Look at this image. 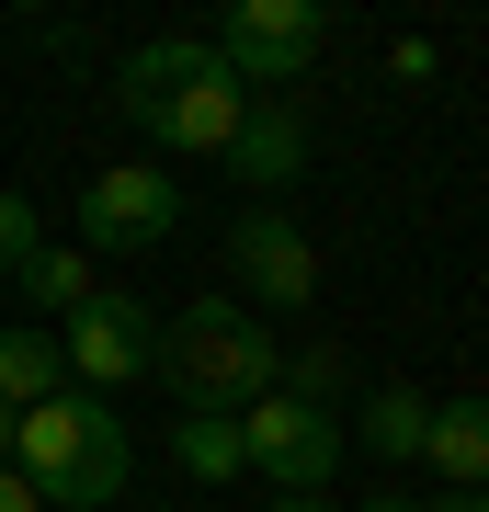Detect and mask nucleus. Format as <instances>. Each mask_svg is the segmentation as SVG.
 <instances>
[{
	"mask_svg": "<svg viewBox=\"0 0 489 512\" xmlns=\"http://www.w3.org/2000/svg\"><path fill=\"white\" fill-rule=\"evenodd\" d=\"M114 103H126V126H137L148 148H160V171H171V160H228L239 114H251V92L217 69L205 35H148L126 69H114Z\"/></svg>",
	"mask_w": 489,
	"mask_h": 512,
	"instance_id": "obj_1",
	"label": "nucleus"
},
{
	"mask_svg": "<svg viewBox=\"0 0 489 512\" xmlns=\"http://www.w3.org/2000/svg\"><path fill=\"white\" fill-rule=\"evenodd\" d=\"M12 478H23L46 512H103V501H126L137 444H126V421H114V399H91V387H57L46 410H23V421H12Z\"/></svg>",
	"mask_w": 489,
	"mask_h": 512,
	"instance_id": "obj_2",
	"label": "nucleus"
},
{
	"mask_svg": "<svg viewBox=\"0 0 489 512\" xmlns=\"http://www.w3.org/2000/svg\"><path fill=\"white\" fill-rule=\"evenodd\" d=\"M148 376L171 387V410H217V421H239L251 399H273L285 353H273V330H262L251 308H228V296H194L182 319H160V353H148Z\"/></svg>",
	"mask_w": 489,
	"mask_h": 512,
	"instance_id": "obj_3",
	"label": "nucleus"
},
{
	"mask_svg": "<svg viewBox=\"0 0 489 512\" xmlns=\"http://www.w3.org/2000/svg\"><path fill=\"white\" fill-rule=\"evenodd\" d=\"M342 456H353L342 410H308V399H285V387L239 410V467L262 478V501H319Z\"/></svg>",
	"mask_w": 489,
	"mask_h": 512,
	"instance_id": "obj_4",
	"label": "nucleus"
},
{
	"mask_svg": "<svg viewBox=\"0 0 489 512\" xmlns=\"http://www.w3.org/2000/svg\"><path fill=\"white\" fill-rule=\"evenodd\" d=\"M205 46H217V69H228L251 103H273V92H285V80L330 46V12H319V0H239Z\"/></svg>",
	"mask_w": 489,
	"mask_h": 512,
	"instance_id": "obj_5",
	"label": "nucleus"
},
{
	"mask_svg": "<svg viewBox=\"0 0 489 512\" xmlns=\"http://www.w3.org/2000/svg\"><path fill=\"white\" fill-rule=\"evenodd\" d=\"M171 228H182V171H160V160H114V171L80 183V251L137 262V251H160Z\"/></svg>",
	"mask_w": 489,
	"mask_h": 512,
	"instance_id": "obj_6",
	"label": "nucleus"
},
{
	"mask_svg": "<svg viewBox=\"0 0 489 512\" xmlns=\"http://www.w3.org/2000/svg\"><path fill=\"white\" fill-rule=\"evenodd\" d=\"M148 353H160V319L137 308V296L91 285L69 319H57V365H69V387H91V399H114V387L148 376Z\"/></svg>",
	"mask_w": 489,
	"mask_h": 512,
	"instance_id": "obj_7",
	"label": "nucleus"
},
{
	"mask_svg": "<svg viewBox=\"0 0 489 512\" xmlns=\"http://www.w3.org/2000/svg\"><path fill=\"white\" fill-rule=\"evenodd\" d=\"M228 262H239V285H251L273 319H296V308L319 296V251H308V228H296L285 205H239V228H228Z\"/></svg>",
	"mask_w": 489,
	"mask_h": 512,
	"instance_id": "obj_8",
	"label": "nucleus"
},
{
	"mask_svg": "<svg viewBox=\"0 0 489 512\" xmlns=\"http://www.w3.org/2000/svg\"><path fill=\"white\" fill-rule=\"evenodd\" d=\"M228 171L239 183H262V205L308 171V126H296V103H251L239 114V137H228Z\"/></svg>",
	"mask_w": 489,
	"mask_h": 512,
	"instance_id": "obj_9",
	"label": "nucleus"
},
{
	"mask_svg": "<svg viewBox=\"0 0 489 512\" xmlns=\"http://www.w3.org/2000/svg\"><path fill=\"white\" fill-rule=\"evenodd\" d=\"M421 467H444V490H489V399H433Z\"/></svg>",
	"mask_w": 489,
	"mask_h": 512,
	"instance_id": "obj_10",
	"label": "nucleus"
},
{
	"mask_svg": "<svg viewBox=\"0 0 489 512\" xmlns=\"http://www.w3.org/2000/svg\"><path fill=\"white\" fill-rule=\"evenodd\" d=\"M57 387H69V365H57V330H35V319L0 330V410L23 421V410H46Z\"/></svg>",
	"mask_w": 489,
	"mask_h": 512,
	"instance_id": "obj_11",
	"label": "nucleus"
},
{
	"mask_svg": "<svg viewBox=\"0 0 489 512\" xmlns=\"http://www.w3.org/2000/svg\"><path fill=\"white\" fill-rule=\"evenodd\" d=\"M421 421H433V399L421 387H364V456H421Z\"/></svg>",
	"mask_w": 489,
	"mask_h": 512,
	"instance_id": "obj_12",
	"label": "nucleus"
},
{
	"mask_svg": "<svg viewBox=\"0 0 489 512\" xmlns=\"http://www.w3.org/2000/svg\"><path fill=\"white\" fill-rule=\"evenodd\" d=\"M12 285L35 296V308H57V319H69L80 296H91V251H57V239H35V262H23Z\"/></svg>",
	"mask_w": 489,
	"mask_h": 512,
	"instance_id": "obj_13",
	"label": "nucleus"
},
{
	"mask_svg": "<svg viewBox=\"0 0 489 512\" xmlns=\"http://www.w3.org/2000/svg\"><path fill=\"white\" fill-rule=\"evenodd\" d=\"M182 467H194V478H239V421L182 410Z\"/></svg>",
	"mask_w": 489,
	"mask_h": 512,
	"instance_id": "obj_14",
	"label": "nucleus"
},
{
	"mask_svg": "<svg viewBox=\"0 0 489 512\" xmlns=\"http://www.w3.org/2000/svg\"><path fill=\"white\" fill-rule=\"evenodd\" d=\"M35 239H46V228H35V205L0 183V274H23V262H35Z\"/></svg>",
	"mask_w": 489,
	"mask_h": 512,
	"instance_id": "obj_15",
	"label": "nucleus"
},
{
	"mask_svg": "<svg viewBox=\"0 0 489 512\" xmlns=\"http://www.w3.org/2000/svg\"><path fill=\"white\" fill-rule=\"evenodd\" d=\"M364 512H489V490H444V501H399V490H364Z\"/></svg>",
	"mask_w": 489,
	"mask_h": 512,
	"instance_id": "obj_16",
	"label": "nucleus"
},
{
	"mask_svg": "<svg viewBox=\"0 0 489 512\" xmlns=\"http://www.w3.org/2000/svg\"><path fill=\"white\" fill-rule=\"evenodd\" d=\"M387 69H399V80H433L444 57H433V35H399V46H387Z\"/></svg>",
	"mask_w": 489,
	"mask_h": 512,
	"instance_id": "obj_17",
	"label": "nucleus"
},
{
	"mask_svg": "<svg viewBox=\"0 0 489 512\" xmlns=\"http://www.w3.org/2000/svg\"><path fill=\"white\" fill-rule=\"evenodd\" d=\"M0 512H46V501H35V490H23V478H12V467H0Z\"/></svg>",
	"mask_w": 489,
	"mask_h": 512,
	"instance_id": "obj_18",
	"label": "nucleus"
},
{
	"mask_svg": "<svg viewBox=\"0 0 489 512\" xmlns=\"http://www.w3.org/2000/svg\"><path fill=\"white\" fill-rule=\"evenodd\" d=\"M262 512H330V501H262Z\"/></svg>",
	"mask_w": 489,
	"mask_h": 512,
	"instance_id": "obj_19",
	"label": "nucleus"
},
{
	"mask_svg": "<svg viewBox=\"0 0 489 512\" xmlns=\"http://www.w3.org/2000/svg\"><path fill=\"white\" fill-rule=\"evenodd\" d=\"M0 467H12V410H0Z\"/></svg>",
	"mask_w": 489,
	"mask_h": 512,
	"instance_id": "obj_20",
	"label": "nucleus"
}]
</instances>
